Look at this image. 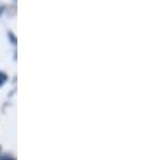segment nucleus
Instances as JSON below:
<instances>
[]
</instances>
